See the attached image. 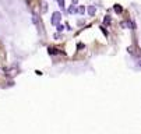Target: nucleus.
<instances>
[{
	"instance_id": "2",
	"label": "nucleus",
	"mask_w": 141,
	"mask_h": 134,
	"mask_svg": "<svg viewBox=\"0 0 141 134\" xmlns=\"http://www.w3.org/2000/svg\"><path fill=\"white\" fill-rule=\"evenodd\" d=\"M47 52H49V55H62V50L55 48H47Z\"/></svg>"
},
{
	"instance_id": "12",
	"label": "nucleus",
	"mask_w": 141,
	"mask_h": 134,
	"mask_svg": "<svg viewBox=\"0 0 141 134\" xmlns=\"http://www.w3.org/2000/svg\"><path fill=\"white\" fill-rule=\"evenodd\" d=\"M101 31H102V34L105 35V36H108V31L105 30V28H103V27H101Z\"/></svg>"
},
{
	"instance_id": "4",
	"label": "nucleus",
	"mask_w": 141,
	"mask_h": 134,
	"mask_svg": "<svg viewBox=\"0 0 141 134\" xmlns=\"http://www.w3.org/2000/svg\"><path fill=\"white\" fill-rule=\"evenodd\" d=\"M67 13H68V14H76V13H77V7H76L74 4H71L70 7H68Z\"/></svg>"
},
{
	"instance_id": "5",
	"label": "nucleus",
	"mask_w": 141,
	"mask_h": 134,
	"mask_svg": "<svg viewBox=\"0 0 141 134\" xmlns=\"http://www.w3.org/2000/svg\"><path fill=\"white\" fill-rule=\"evenodd\" d=\"M113 9H115V11H116L117 14L123 13V7H122L120 4H115V6H113Z\"/></svg>"
},
{
	"instance_id": "10",
	"label": "nucleus",
	"mask_w": 141,
	"mask_h": 134,
	"mask_svg": "<svg viewBox=\"0 0 141 134\" xmlns=\"http://www.w3.org/2000/svg\"><path fill=\"white\" fill-rule=\"evenodd\" d=\"M56 27H57V32H62V31L64 30V27L62 25V24H57V25H56Z\"/></svg>"
},
{
	"instance_id": "8",
	"label": "nucleus",
	"mask_w": 141,
	"mask_h": 134,
	"mask_svg": "<svg viewBox=\"0 0 141 134\" xmlns=\"http://www.w3.org/2000/svg\"><path fill=\"white\" fill-rule=\"evenodd\" d=\"M84 48H85V45H84L82 42H78L77 43V49H80V50H81V49H84Z\"/></svg>"
},
{
	"instance_id": "6",
	"label": "nucleus",
	"mask_w": 141,
	"mask_h": 134,
	"mask_svg": "<svg viewBox=\"0 0 141 134\" xmlns=\"http://www.w3.org/2000/svg\"><path fill=\"white\" fill-rule=\"evenodd\" d=\"M110 21H112V18L109 17V15H106V17L103 18V24H105V25H110Z\"/></svg>"
},
{
	"instance_id": "7",
	"label": "nucleus",
	"mask_w": 141,
	"mask_h": 134,
	"mask_svg": "<svg viewBox=\"0 0 141 134\" xmlns=\"http://www.w3.org/2000/svg\"><path fill=\"white\" fill-rule=\"evenodd\" d=\"M77 13H80V14H85V7H84V6L78 7V9H77Z\"/></svg>"
},
{
	"instance_id": "13",
	"label": "nucleus",
	"mask_w": 141,
	"mask_h": 134,
	"mask_svg": "<svg viewBox=\"0 0 141 134\" xmlns=\"http://www.w3.org/2000/svg\"><path fill=\"white\" fill-rule=\"evenodd\" d=\"M60 36H62V35H60V34H59V32H57V34H56V35H55V38H56V39H59V38H60Z\"/></svg>"
},
{
	"instance_id": "11",
	"label": "nucleus",
	"mask_w": 141,
	"mask_h": 134,
	"mask_svg": "<svg viewBox=\"0 0 141 134\" xmlns=\"http://www.w3.org/2000/svg\"><path fill=\"white\" fill-rule=\"evenodd\" d=\"M128 27H131L133 30H134V28H136V24H134V21H128V24H127Z\"/></svg>"
},
{
	"instance_id": "1",
	"label": "nucleus",
	"mask_w": 141,
	"mask_h": 134,
	"mask_svg": "<svg viewBox=\"0 0 141 134\" xmlns=\"http://www.w3.org/2000/svg\"><path fill=\"white\" fill-rule=\"evenodd\" d=\"M60 20H62V14H60L59 11H55V13L52 14V17H50L52 25H57V24L60 22Z\"/></svg>"
},
{
	"instance_id": "3",
	"label": "nucleus",
	"mask_w": 141,
	"mask_h": 134,
	"mask_svg": "<svg viewBox=\"0 0 141 134\" xmlns=\"http://www.w3.org/2000/svg\"><path fill=\"white\" fill-rule=\"evenodd\" d=\"M87 11H88V14H90L91 17H94L95 13H96V9H95V6H90V7L87 9Z\"/></svg>"
},
{
	"instance_id": "9",
	"label": "nucleus",
	"mask_w": 141,
	"mask_h": 134,
	"mask_svg": "<svg viewBox=\"0 0 141 134\" xmlns=\"http://www.w3.org/2000/svg\"><path fill=\"white\" fill-rule=\"evenodd\" d=\"M57 4H59L60 7L64 10V0H57Z\"/></svg>"
}]
</instances>
